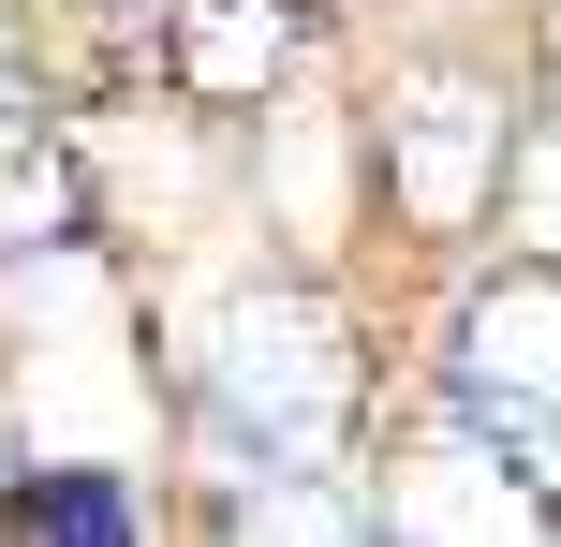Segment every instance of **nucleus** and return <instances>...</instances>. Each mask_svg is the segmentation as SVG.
I'll list each match as a JSON object with an SVG mask.
<instances>
[{
  "mask_svg": "<svg viewBox=\"0 0 561 547\" xmlns=\"http://www.w3.org/2000/svg\"><path fill=\"white\" fill-rule=\"evenodd\" d=\"M547 75H561V0H547Z\"/></svg>",
  "mask_w": 561,
  "mask_h": 547,
  "instance_id": "9d476101",
  "label": "nucleus"
},
{
  "mask_svg": "<svg viewBox=\"0 0 561 547\" xmlns=\"http://www.w3.org/2000/svg\"><path fill=\"white\" fill-rule=\"evenodd\" d=\"M0 474H15V459H0Z\"/></svg>",
  "mask_w": 561,
  "mask_h": 547,
  "instance_id": "9b49d317",
  "label": "nucleus"
},
{
  "mask_svg": "<svg viewBox=\"0 0 561 547\" xmlns=\"http://www.w3.org/2000/svg\"><path fill=\"white\" fill-rule=\"evenodd\" d=\"M385 547H561V533H547V503L517 489L488 444H458V459H428L414 489L385 503Z\"/></svg>",
  "mask_w": 561,
  "mask_h": 547,
  "instance_id": "423d86ee",
  "label": "nucleus"
},
{
  "mask_svg": "<svg viewBox=\"0 0 561 547\" xmlns=\"http://www.w3.org/2000/svg\"><path fill=\"white\" fill-rule=\"evenodd\" d=\"M503 223H517V252H547V266H561V104H547V118H517V163H503Z\"/></svg>",
  "mask_w": 561,
  "mask_h": 547,
  "instance_id": "1a4fd4ad",
  "label": "nucleus"
},
{
  "mask_svg": "<svg viewBox=\"0 0 561 547\" xmlns=\"http://www.w3.org/2000/svg\"><path fill=\"white\" fill-rule=\"evenodd\" d=\"M517 118L533 104H517L488 59H414V75H385V104H369V178H385V207L414 237H488L503 223Z\"/></svg>",
  "mask_w": 561,
  "mask_h": 547,
  "instance_id": "7ed1b4c3",
  "label": "nucleus"
},
{
  "mask_svg": "<svg viewBox=\"0 0 561 547\" xmlns=\"http://www.w3.org/2000/svg\"><path fill=\"white\" fill-rule=\"evenodd\" d=\"M0 518H15V547H148V518H134L118 474H30V459H15Z\"/></svg>",
  "mask_w": 561,
  "mask_h": 547,
  "instance_id": "6e6552de",
  "label": "nucleus"
},
{
  "mask_svg": "<svg viewBox=\"0 0 561 547\" xmlns=\"http://www.w3.org/2000/svg\"><path fill=\"white\" fill-rule=\"evenodd\" d=\"M444 414H458V444H488V459L561 518V266L547 252L488 266V282L458 296V326H444Z\"/></svg>",
  "mask_w": 561,
  "mask_h": 547,
  "instance_id": "f03ea898",
  "label": "nucleus"
},
{
  "mask_svg": "<svg viewBox=\"0 0 561 547\" xmlns=\"http://www.w3.org/2000/svg\"><path fill=\"white\" fill-rule=\"evenodd\" d=\"M75 237H89V163H75V134H59L30 89H0V266L75 252Z\"/></svg>",
  "mask_w": 561,
  "mask_h": 547,
  "instance_id": "0eeeda50",
  "label": "nucleus"
},
{
  "mask_svg": "<svg viewBox=\"0 0 561 547\" xmlns=\"http://www.w3.org/2000/svg\"><path fill=\"white\" fill-rule=\"evenodd\" d=\"M310 59V0H163V75L193 104H266Z\"/></svg>",
  "mask_w": 561,
  "mask_h": 547,
  "instance_id": "20e7f679",
  "label": "nucleus"
},
{
  "mask_svg": "<svg viewBox=\"0 0 561 547\" xmlns=\"http://www.w3.org/2000/svg\"><path fill=\"white\" fill-rule=\"evenodd\" d=\"M222 547H385V503L340 459H222Z\"/></svg>",
  "mask_w": 561,
  "mask_h": 547,
  "instance_id": "39448f33",
  "label": "nucleus"
},
{
  "mask_svg": "<svg viewBox=\"0 0 561 547\" xmlns=\"http://www.w3.org/2000/svg\"><path fill=\"white\" fill-rule=\"evenodd\" d=\"M355 311L325 282H237L207 326V444L222 459H340L355 444Z\"/></svg>",
  "mask_w": 561,
  "mask_h": 547,
  "instance_id": "f257e3e1",
  "label": "nucleus"
}]
</instances>
